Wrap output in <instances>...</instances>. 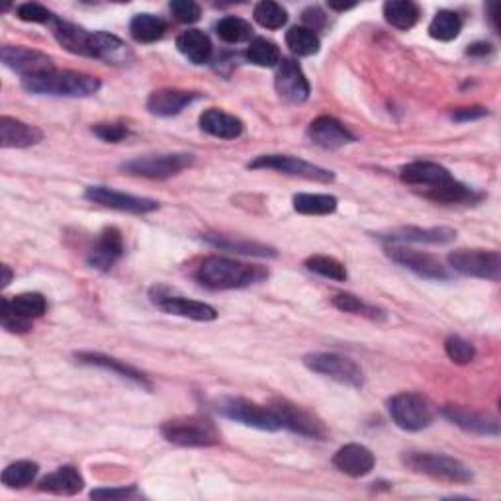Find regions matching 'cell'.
Returning <instances> with one entry per match:
<instances>
[{"label":"cell","instance_id":"2e32d148","mask_svg":"<svg viewBox=\"0 0 501 501\" xmlns=\"http://www.w3.org/2000/svg\"><path fill=\"white\" fill-rule=\"evenodd\" d=\"M274 88L279 92V96L290 104H304L310 98V83L305 79L298 61L290 57L280 59L279 71L274 77Z\"/></svg>","mask_w":501,"mask_h":501},{"label":"cell","instance_id":"f35d334b","mask_svg":"<svg viewBox=\"0 0 501 501\" xmlns=\"http://www.w3.org/2000/svg\"><path fill=\"white\" fill-rule=\"evenodd\" d=\"M331 304L335 305L339 312L345 313H355V315H363V318H368L372 321H384L386 320V313L384 310L376 308V305L366 304L364 300L356 298L353 294H337L335 298L331 300Z\"/></svg>","mask_w":501,"mask_h":501},{"label":"cell","instance_id":"5bb4252c","mask_svg":"<svg viewBox=\"0 0 501 501\" xmlns=\"http://www.w3.org/2000/svg\"><path fill=\"white\" fill-rule=\"evenodd\" d=\"M85 198L92 204H98L102 208L136 213V216H143V213H151L159 210L157 200L134 196V194H126L108 187H88L85 192Z\"/></svg>","mask_w":501,"mask_h":501},{"label":"cell","instance_id":"f546056e","mask_svg":"<svg viewBox=\"0 0 501 501\" xmlns=\"http://www.w3.org/2000/svg\"><path fill=\"white\" fill-rule=\"evenodd\" d=\"M423 196L437 204H476L484 198V194H480L474 188H470L466 184L453 179L451 182L443 184V187L423 190Z\"/></svg>","mask_w":501,"mask_h":501},{"label":"cell","instance_id":"83f0119b","mask_svg":"<svg viewBox=\"0 0 501 501\" xmlns=\"http://www.w3.org/2000/svg\"><path fill=\"white\" fill-rule=\"evenodd\" d=\"M38 488L42 492L55 496H77L79 492H83L85 480L75 466H61L54 474H47L46 478L39 480Z\"/></svg>","mask_w":501,"mask_h":501},{"label":"cell","instance_id":"b9f144b4","mask_svg":"<svg viewBox=\"0 0 501 501\" xmlns=\"http://www.w3.org/2000/svg\"><path fill=\"white\" fill-rule=\"evenodd\" d=\"M39 466L32 460H18V463L8 464L3 472V484L13 489H22L36 480Z\"/></svg>","mask_w":501,"mask_h":501},{"label":"cell","instance_id":"7dc6e473","mask_svg":"<svg viewBox=\"0 0 501 501\" xmlns=\"http://www.w3.org/2000/svg\"><path fill=\"white\" fill-rule=\"evenodd\" d=\"M171 14L175 16L177 22L182 24H194L198 22L200 16H202V8L198 3H194V0H172L169 4Z\"/></svg>","mask_w":501,"mask_h":501},{"label":"cell","instance_id":"7bdbcfd3","mask_svg":"<svg viewBox=\"0 0 501 501\" xmlns=\"http://www.w3.org/2000/svg\"><path fill=\"white\" fill-rule=\"evenodd\" d=\"M253 16L263 28L267 29H279L288 22V13H286V8L279 3H272V0H263V3L255 6Z\"/></svg>","mask_w":501,"mask_h":501},{"label":"cell","instance_id":"4fadbf2b","mask_svg":"<svg viewBox=\"0 0 501 501\" xmlns=\"http://www.w3.org/2000/svg\"><path fill=\"white\" fill-rule=\"evenodd\" d=\"M271 410L276 413V417H279L282 429H290V431H294V433L310 437V438H320V441H323V438L327 437L325 425L302 405H296L288 400H280V397H276V400L271 402Z\"/></svg>","mask_w":501,"mask_h":501},{"label":"cell","instance_id":"ab89813d","mask_svg":"<svg viewBox=\"0 0 501 501\" xmlns=\"http://www.w3.org/2000/svg\"><path fill=\"white\" fill-rule=\"evenodd\" d=\"M245 57L257 67H276L280 63V49L267 38H255L245 51Z\"/></svg>","mask_w":501,"mask_h":501},{"label":"cell","instance_id":"8fae6325","mask_svg":"<svg viewBox=\"0 0 501 501\" xmlns=\"http://www.w3.org/2000/svg\"><path fill=\"white\" fill-rule=\"evenodd\" d=\"M149 298L161 312L169 315H179V318H187L192 321H213L218 318L216 308H212L210 304L184 298V296L171 292L165 286L151 288Z\"/></svg>","mask_w":501,"mask_h":501},{"label":"cell","instance_id":"d590c367","mask_svg":"<svg viewBox=\"0 0 501 501\" xmlns=\"http://www.w3.org/2000/svg\"><path fill=\"white\" fill-rule=\"evenodd\" d=\"M294 210L304 216H330L337 210V198L331 194H296Z\"/></svg>","mask_w":501,"mask_h":501},{"label":"cell","instance_id":"9a60e30c","mask_svg":"<svg viewBox=\"0 0 501 501\" xmlns=\"http://www.w3.org/2000/svg\"><path fill=\"white\" fill-rule=\"evenodd\" d=\"M0 59H3V63L8 69H13L14 73H18L22 79L44 75L47 71L55 69L54 59L49 55L38 49H29L22 46H3V49H0Z\"/></svg>","mask_w":501,"mask_h":501},{"label":"cell","instance_id":"30bf717a","mask_svg":"<svg viewBox=\"0 0 501 501\" xmlns=\"http://www.w3.org/2000/svg\"><path fill=\"white\" fill-rule=\"evenodd\" d=\"M249 169L253 171H276L282 172V175H290V177H300L305 180H313V182H323L330 184L335 180V175L330 169H323L313 165V163H308L298 157L292 155H261L255 161H251Z\"/></svg>","mask_w":501,"mask_h":501},{"label":"cell","instance_id":"7402d4cb","mask_svg":"<svg viewBox=\"0 0 501 501\" xmlns=\"http://www.w3.org/2000/svg\"><path fill=\"white\" fill-rule=\"evenodd\" d=\"M42 139L44 131L39 128L10 116L0 118V147L3 149H26L38 146Z\"/></svg>","mask_w":501,"mask_h":501},{"label":"cell","instance_id":"5b68a950","mask_svg":"<svg viewBox=\"0 0 501 501\" xmlns=\"http://www.w3.org/2000/svg\"><path fill=\"white\" fill-rule=\"evenodd\" d=\"M213 405H216V412L221 417L231 419L235 423L259 429V431H280L282 429L279 417L271 410V405L255 404L247 400V397L221 396L213 402Z\"/></svg>","mask_w":501,"mask_h":501},{"label":"cell","instance_id":"d4e9b609","mask_svg":"<svg viewBox=\"0 0 501 501\" xmlns=\"http://www.w3.org/2000/svg\"><path fill=\"white\" fill-rule=\"evenodd\" d=\"M382 241L396 243H429V245H447L456 239V231L451 228H400L390 233L378 235Z\"/></svg>","mask_w":501,"mask_h":501},{"label":"cell","instance_id":"7a4b0ae2","mask_svg":"<svg viewBox=\"0 0 501 501\" xmlns=\"http://www.w3.org/2000/svg\"><path fill=\"white\" fill-rule=\"evenodd\" d=\"M22 87L32 95L67 96V98H87L96 95L102 83L98 77L69 69H54L44 75L22 79Z\"/></svg>","mask_w":501,"mask_h":501},{"label":"cell","instance_id":"4316f807","mask_svg":"<svg viewBox=\"0 0 501 501\" xmlns=\"http://www.w3.org/2000/svg\"><path fill=\"white\" fill-rule=\"evenodd\" d=\"M200 128L218 139H238L243 134V121L220 108H210L200 116Z\"/></svg>","mask_w":501,"mask_h":501},{"label":"cell","instance_id":"44dd1931","mask_svg":"<svg viewBox=\"0 0 501 501\" xmlns=\"http://www.w3.org/2000/svg\"><path fill=\"white\" fill-rule=\"evenodd\" d=\"M376 458L364 445H345L333 455V466L351 478H363L374 470Z\"/></svg>","mask_w":501,"mask_h":501},{"label":"cell","instance_id":"db71d44e","mask_svg":"<svg viewBox=\"0 0 501 501\" xmlns=\"http://www.w3.org/2000/svg\"><path fill=\"white\" fill-rule=\"evenodd\" d=\"M466 54L472 55V57H486L489 54H494V47H492V44H488V42H476L472 46H468Z\"/></svg>","mask_w":501,"mask_h":501},{"label":"cell","instance_id":"ac0fdd59","mask_svg":"<svg viewBox=\"0 0 501 501\" xmlns=\"http://www.w3.org/2000/svg\"><path fill=\"white\" fill-rule=\"evenodd\" d=\"M124 255V238L118 228H104L100 231L96 243L88 251L87 263L90 269L108 272Z\"/></svg>","mask_w":501,"mask_h":501},{"label":"cell","instance_id":"11a10c76","mask_svg":"<svg viewBox=\"0 0 501 501\" xmlns=\"http://www.w3.org/2000/svg\"><path fill=\"white\" fill-rule=\"evenodd\" d=\"M0 269H3V286L6 288V286H8L10 282H13L14 272H13V269L8 267V264H3V267H0Z\"/></svg>","mask_w":501,"mask_h":501},{"label":"cell","instance_id":"60d3db41","mask_svg":"<svg viewBox=\"0 0 501 501\" xmlns=\"http://www.w3.org/2000/svg\"><path fill=\"white\" fill-rule=\"evenodd\" d=\"M216 34L226 44H241L253 38V26L239 16H226L216 24Z\"/></svg>","mask_w":501,"mask_h":501},{"label":"cell","instance_id":"52a82bcc","mask_svg":"<svg viewBox=\"0 0 501 501\" xmlns=\"http://www.w3.org/2000/svg\"><path fill=\"white\" fill-rule=\"evenodd\" d=\"M192 165H194L192 153H159V155H146V157H138L121 163L120 171L129 177L165 180L179 175V172Z\"/></svg>","mask_w":501,"mask_h":501},{"label":"cell","instance_id":"8d00e7d4","mask_svg":"<svg viewBox=\"0 0 501 501\" xmlns=\"http://www.w3.org/2000/svg\"><path fill=\"white\" fill-rule=\"evenodd\" d=\"M463 32V18L453 10H438L429 24V36L438 42H453Z\"/></svg>","mask_w":501,"mask_h":501},{"label":"cell","instance_id":"816d5d0a","mask_svg":"<svg viewBox=\"0 0 501 501\" xmlns=\"http://www.w3.org/2000/svg\"><path fill=\"white\" fill-rule=\"evenodd\" d=\"M302 22L305 24L304 28L312 29V32H318V29H321L327 24V16L320 6H310L302 13Z\"/></svg>","mask_w":501,"mask_h":501},{"label":"cell","instance_id":"74e56055","mask_svg":"<svg viewBox=\"0 0 501 501\" xmlns=\"http://www.w3.org/2000/svg\"><path fill=\"white\" fill-rule=\"evenodd\" d=\"M286 46L290 47L292 54L300 57H310L315 55L321 47L320 36L312 32V29L304 26H294L286 32Z\"/></svg>","mask_w":501,"mask_h":501},{"label":"cell","instance_id":"e575fe53","mask_svg":"<svg viewBox=\"0 0 501 501\" xmlns=\"http://www.w3.org/2000/svg\"><path fill=\"white\" fill-rule=\"evenodd\" d=\"M204 239H206L210 245H213V247L233 251V253L253 255V257H276V251L272 247H269V245H264V243H257V241L228 239V238H223V235H213V233L204 235Z\"/></svg>","mask_w":501,"mask_h":501},{"label":"cell","instance_id":"cb8c5ba5","mask_svg":"<svg viewBox=\"0 0 501 501\" xmlns=\"http://www.w3.org/2000/svg\"><path fill=\"white\" fill-rule=\"evenodd\" d=\"M196 98H200L198 92H188L179 88H159L149 95L147 110L153 116L171 118L180 114V112L190 106Z\"/></svg>","mask_w":501,"mask_h":501},{"label":"cell","instance_id":"9f6ffc18","mask_svg":"<svg viewBox=\"0 0 501 501\" xmlns=\"http://www.w3.org/2000/svg\"><path fill=\"white\" fill-rule=\"evenodd\" d=\"M330 8L337 10V13H345V10L355 8V4H335V3H330Z\"/></svg>","mask_w":501,"mask_h":501},{"label":"cell","instance_id":"603a6c76","mask_svg":"<svg viewBox=\"0 0 501 501\" xmlns=\"http://www.w3.org/2000/svg\"><path fill=\"white\" fill-rule=\"evenodd\" d=\"M443 417L448 419L453 425L460 427L466 433L474 435H499V423L496 417L478 413L460 405H445L441 410Z\"/></svg>","mask_w":501,"mask_h":501},{"label":"cell","instance_id":"681fc988","mask_svg":"<svg viewBox=\"0 0 501 501\" xmlns=\"http://www.w3.org/2000/svg\"><path fill=\"white\" fill-rule=\"evenodd\" d=\"M0 323L10 333H28L32 330V321L20 318L14 312H10L6 305H3V310H0Z\"/></svg>","mask_w":501,"mask_h":501},{"label":"cell","instance_id":"484cf974","mask_svg":"<svg viewBox=\"0 0 501 501\" xmlns=\"http://www.w3.org/2000/svg\"><path fill=\"white\" fill-rule=\"evenodd\" d=\"M75 359L83 364H90V366H96V368H104V371H110L118 374L120 378H124V380L134 382L141 388H146V390H153V384L149 382V378L139 372L138 368L126 364L124 361H118L114 356H108V355H102V353H77Z\"/></svg>","mask_w":501,"mask_h":501},{"label":"cell","instance_id":"ba28073f","mask_svg":"<svg viewBox=\"0 0 501 501\" xmlns=\"http://www.w3.org/2000/svg\"><path fill=\"white\" fill-rule=\"evenodd\" d=\"M304 364L312 372L331 378L335 382H341L351 388H363L364 372L363 368L353 359L339 353H312L304 356Z\"/></svg>","mask_w":501,"mask_h":501},{"label":"cell","instance_id":"f5cc1de1","mask_svg":"<svg viewBox=\"0 0 501 501\" xmlns=\"http://www.w3.org/2000/svg\"><path fill=\"white\" fill-rule=\"evenodd\" d=\"M488 116V110L482 106H470V108H458L453 112L455 121H472Z\"/></svg>","mask_w":501,"mask_h":501},{"label":"cell","instance_id":"1f68e13d","mask_svg":"<svg viewBox=\"0 0 501 501\" xmlns=\"http://www.w3.org/2000/svg\"><path fill=\"white\" fill-rule=\"evenodd\" d=\"M167 32V22L155 14H136L129 22V34L138 44H153Z\"/></svg>","mask_w":501,"mask_h":501},{"label":"cell","instance_id":"7c38bea8","mask_svg":"<svg viewBox=\"0 0 501 501\" xmlns=\"http://www.w3.org/2000/svg\"><path fill=\"white\" fill-rule=\"evenodd\" d=\"M386 255L394 263L400 264V267L412 271L413 274L422 276V279L438 280V282L451 279V272H448L445 264L429 253L407 249L404 245H388Z\"/></svg>","mask_w":501,"mask_h":501},{"label":"cell","instance_id":"e0dca14e","mask_svg":"<svg viewBox=\"0 0 501 501\" xmlns=\"http://www.w3.org/2000/svg\"><path fill=\"white\" fill-rule=\"evenodd\" d=\"M85 57L104 61L108 65H129L134 61V54L126 42H121L114 34L102 32V29L90 32Z\"/></svg>","mask_w":501,"mask_h":501},{"label":"cell","instance_id":"9c48e42d","mask_svg":"<svg viewBox=\"0 0 501 501\" xmlns=\"http://www.w3.org/2000/svg\"><path fill=\"white\" fill-rule=\"evenodd\" d=\"M448 264L453 271L472 276V279L499 282L501 279V255L486 249H460L448 255Z\"/></svg>","mask_w":501,"mask_h":501},{"label":"cell","instance_id":"ee69618b","mask_svg":"<svg viewBox=\"0 0 501 501\" xmlns=\"http://www.w3.org/2000/svg\"><path fill=\"white\" fill-rule=\"evenodd\" d=\"M305 269L323 276V279L345 282L347 280V269L345 264L333 257H325V255H313V257L305 259Z\"/></svg>","mask_w":501,"mask_h":501},{"label":"cell","instance_id":"6da1fadb","mask_svg":"<svg viewBox=\"0 0 501 501\" xmlns=\"http://www.w3.org/2000/svg\"><path fill=\"white\" fill-rule=\"evenodd\" d=\"M267 276L269 271L257 267V264H245L228 257H218V255L206 257L194 271L196 282L210 290L247 288V286L264 280Z\"/></svg>","mask_w":501,"mask_h":501},{"label":"cell","instance_id":"836d02e7","mask_svg":"<svg viewBox=\"0 0 501 501\" xmlns=\"http://www.w3.org/2000/svg\"><path fill=\"white\" fill-rule=\"evenodd\" d=\"M3 305H6L10 312L20 315V318L29 321L36 318H42V315L47 312V300L44 298V294L39 292H24L14 296V298H4Z\"/></svg>","mask_w":501,"mask_h":501},{"label":"cell","instance_id":"8992f818","mask_svg":"<svg viewBox=\"0 0 501 501\" xmlns=\"http://www.w3.org/2000/svg\"><path fill=\"white\" fill-rule=\"evenodd\" d=\"M388 412L397 427L410 433L423 431L435 422L437 415L435 405L425 396L415 392H402L390 397Z\"/></svg>","mask_w":501,"mask_h":501},{"label":"cell","instance_id":"c3c4849f","mask_svg":"<svg viewBox=\"0 0 501 501\" xmlns=\"http://www.w3.org/2000/svg\"><path fill=\"white\" fill-rule=\"evenodd\" d=\"M92 134L108 143H120L129 136V129L121 121H100V124L92 126Z\"/></svg>","mask_w":501,"mask_h":501},{"label":"cell","instance_id":"d6986e66","mask_svg":"<svg viewBox=\"0 0 501 501\" xmlns=\"http://www.w3.org/2000/svg\"><path fill=\"white\" fill-rule=\"evenodd\" d=\"M308 136L315 146L330 149V151L341 149L345 146H349V143L356 141V138L351 134L349 128L341 124V121L333 116L315 118L308 128Z\"/></svg>","mask_w":501,"mask_h":501},{"label":"cell","instance_id":"3957f363","mask_svg":"<svg viewBox=\"0 0 501 501\" xmlns=\"http://www.w3.org/2000/svg\"><path fill=\"white\" fill-rule=\"evenodd\" d=\"M161 435L179 447H216L221 433L212 419L204 415H182L161 425Z\"/></svg>","mask_w":501,"mask_h":501},{"label":"cell","instance_id":"ffe728a7","mask_svg":"<svg viewBox=\"0 0 501 501\" xmlns=\"http://www.w3.org/2000/svg\"><path fill=\"white\" fill-rule=\"evenodd\" d=\"M402 182L410 184V187H422L425 190H431L443 184L451 182L455 177L451 171L433 161H413L410 165L400 169Z\"/></svg>","mask_w":501,"mask_h":501},{"label":"cell","instance_id":"f907efd6","mask_svg":"<svg viewBox=\"0 0 501 501\" xmlns=\"http://www.w3.org/2000/svg\"><path fill=\"white\" fill-rule=\"evenodd\" d=\"M138 496V488L136 486H128V488H98L92 489L90 497L92 499H128Z\"/></svg>","mask_w":501,"mask_h":501},{"label":"cell","instance_id":"bcb514c9","mask_svg":"<svg viewBox=\"0 0 501 501\" xmlns=\"http://www.w3.org/2000/svg\"><path fill=\"white\" fill-rule=\"evenodd\" d=\"M16 16L22 20V22H34V24H54V13L47 10L46 6L38 4V3H26V4H20L16 8Z\"/></svg>","mask_w":501,"mask_h":501},{"label":"cell","instance_id":"d6a6232c","mask_svg":"<svg viewBox=\"0 0 501 501\" xmlns=\"http://www.w3.org/2000/svg\"><path fill=\"white\" fill-rule=\"evenodd\" d=\"M384 18L397 29H412L422 18V8L412 0H390L384 4Z\"/></svg>","mask_w":501,"mask_h":501},{"label":"cell","instance_id":"f6af8a7d","mask_svg":"<svg viewBox=\"0 0 501 501\" xmlns=\"http://www.w3.org/2000/svg\"><path fill=\"white\" fill-rule=\"evenodd\" d=\"M445 353L448 359H451L455 364H470L476 359V349L474 345L463 339L460 335H451L447 337L445 341Z\"/></svg>","mask_w":501,"mask_h":501},{"label":"cell","instance_id":"4dcf8cb0","mask_svg":"<svg viewBox=\"0 0 501 501\" xmlns=\"http://www.w3.org/2000/svg\"><path fill=\"white\" fill-rule=\"evenodd\" d=\"M54 36L61 47H65L69 54L75 55H87V44L90 32L77 24L65 22V20H54Z\"/></svg>","mask_w":501,"mask_h":501},{"label":"cell","instance_id":"f1b7e54d","mask_svg":"<svg viewBox=\"0 0 501 501\" xmlns=\"http://www.w3.org/2000/svg\"><path fill=\"white\" fill-rule=\"evenodd\" d=\"M177 47L180 54L187 57L194 65H206L210 63L213 47L210 38L202 29H187L177 38Z\"/></svg>","mask_w":501,"mask_h":501},{"label":"cell","instance_id":"277c9868","mask_svg":"<svg viewBox=\"0 0 501 501\" xmlns=\"http://www.w3.org/2000/svg\"><path fill=\"white\" fill-rule=\"evenodd\" d=\"M404 464L415 474H423L438 482L447 484H468L472 482V470L463 460L437 453H405Z\"/></svg>","mask_w":501,"mask_h":501}]
</instances>
